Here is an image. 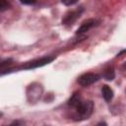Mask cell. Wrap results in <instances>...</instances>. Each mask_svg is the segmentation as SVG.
Masks as SVG:
<instances>
[{"mask_svg": "<svg viewBox=\"0 0 126 126\" xmlns=\"http://www.w3.org/2000/svg\"><path fill=\"white\" fill-rule=\"evenodd\" d=\"M74 110L73 113V119L75 120H85L88 119L93 111H94V103L91 100H81L76 106L72 107Z\"/></svg>", "mask_w": 126, "mask_h": 126, "instance_id": "obj_1", "label": "cell"}, {"mask_svg": "<svg viewBox=\"0 0 126 126\" xmlns=\"http://www.w3.org/2000/svg\"><path fill=\"white\" fill-rule=\"evenodd\" d=\"M79 0H61V2L65 5V6H72L74 4H76Z\"/></svg>", "mask_w": 126, "mask_h": 126, "instance_id": "obj_9", "label": "cell"}, {"mask_svg": "<svg viewBox=\"0 0 126 126\" xmlns=\"http://www.w3.org/2000/svg\"><path fill=\"white\" fill-rule=\"evenodd\" d=\"M55 59L54 56H44L41 57L39 59L36 60H32L31 62H27L25 65H23L21 67V69H26V70H30V69H34V68H38V67H42L46 64L51 63L53 60Z\"/></svg>", "mask_w": 126, "mask_h": 126, "instance_id": "obj_2", "label": "cell"}, {"mask_svg": "<svg viewBox=\"0 0 126 126\" xmlns=\"http://www.w3.org/2000/svg\"><path fill=\"white\" fill-rule=\"evenodd\" d=\"M123 68H126V63L124 64V66H123Z\"/></svg>", "mask_w": 126, "mask_h": 126, "instance_id": "obj_12", "label": "cell"}, {"mask_svg": "<svg viewBox=\"0 0 126 126\" xmlns=\"http://www.w3.org/2000/svg\"><path fill=\"white\" fill-rule=\"evenodd\" d=\"M10 7V4L7 0H0V11L1 12H4L5 10L9 9Z\"/></svg>", "mask_w": 126, "mask_h": 126, "instance_id": "obj_8", "label": "cell"}, {"mask_svg": "<svg viewBox=\"0 0 126 126\" xmlns=\"http://www.w3.org/2000/svg\"><path fill=\"white\" fill-rule=\"evenodd\" d=\"M10 64H12V59H6V60L2 61V63H1V69L4 68L5 65H10Z\"/></svg>", "mask_w": 126, "mask_h": 126, "instance_id": "obj_11", "label": "cell"}, {"mask_svg": "<svg viewBox=\"0 0 126 126\" xmlns=\"http://www.w3.org/2000/svg\"><path fill=\"white\" fill-rule=\"evenodd\" d=\"M100 79V76L98 74L95 73H85L82 76L79 77L78 79V83L82 86V87H88L93 85L94 83L97 82Z\"/></svg>", "mask_w": 126, "mask_h": 126, "instance_id": "obj_4", "label": "cell"}, {"mask_svg": "<svg viewBox=\"0 0 126 126\" xmlns=\"http://www.w3.org/2000/svg\"><path fill=\"white\" fill-rule=\"evenodd\" d=\"M84 9L82 7L76 9V10H73V11H69L68 13H66L62 19V25L64 26H71L73 25L81 16V14L83 13Z\"/></svg>", "mask_w": 126, "mask_h": 126, "instance_id": "obj_3", "label": "cell"}, {"mask_svg": "<svg viewBox=\"0 0 126 126\" xmlns=\"http://www.w3.org/2000/svg\"><path fill=\"white\" fill-rule=\"evenodd\" d=\"M96 23H97V22H96V20H94V19H89V20L83 22V24L81 25V27L77 30L76 34H82V33L88 32V31L91 30L93 27H94V26L96 25Z\"/></svg>", "mask_w": 126, "mask_h": 126, "instance_id": "obj_5", "label": "cell"}, {"mask_svg": "<svg viewBox=\"0 0 126 126\" xmlns=\"http://www.w3.org/2000/svg\"><path fill=\"white\" fill-rule=\"evenodd\" d=\"M103 77L107 80V81H112L115 77V73H114V69L112 66H108L104 72H103Z\"/></svg>", "mask_w": 126, "mask_h": 126, "instance_id": "obj_7", "label": "cell"}, {"mask_svg": "<svg viewBox=\"0 0 126 126\" xmlns=\"http://www.w3.org/2000/svg\"><path fill=\"white\" fill-rule=\"evenodd\" d=\"M20 2L26 5H33L36 3V0H20Z\"/></svg>", "mask_w": 126, "mask_h": 126, "instance_id": "obj_10", "label": "cell"}, {"mask_svg": "<svg viewBox=\"0 0 126 126\" xmlns=\"http://www.w3.org/2000/svg\"><path fill=\"white\" fill-rule=\"evenodd\" d=\"M101 93H102L103 98H104L106 101H110V100L112 99V97H113V94H114L112 89H111L109 86H107V85H104V86L102 87Z\"/></svg>", "mask_w": 126, "mask_h": 126, "instance_id": "obj_6", "label": "cell"}]
</instances>
